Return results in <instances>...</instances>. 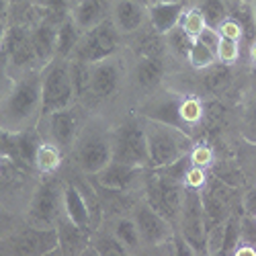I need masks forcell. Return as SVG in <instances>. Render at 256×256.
<instances>
[{"label": "cell", "instance_id": "obj_36", "mask_svg": "<svg viewBox=\"0 0 256 256\" xmlns=\"http://www.w3.org/2000/svg\"><path fill=\"white\" fill-rule=\"evenodd\" d=\"M224 238H226V222L209 226L207 228V236H205V254H209V256L222 254Z\"/></svg>", "mask_w": 256, "mask_h": 256}, {"label": "cell", "instance_id": "obj_50", "mask_svg": "<svg viewBox=\"0 0 256 256\" xmlns=\"http://www.w3.org/2000/svg\"><path fill=\"white\" fill-rule=\"evenodd\" d=\"M76 2H80V0H70V4H72V6H74Z\"/></svg>", "mask_w": 256, "mask_h": 256}, {"label": "cell", "instance_id": "obj_10", "mask_svg": "<svg viewBox=\"0 0 256 256\" xmlns=\"http://www.w3.org/2000/svg\"><path fill=\"white\" fill-rule=\"evenodd\" d=\"M60 246L58 230L33 228L23 224L0 240V254L10 256H46L56 254Z\"/></svg>", "mask_w": 256, "mask_h": 256}, {"label": "cell", "instance_id": "obj_25", "mask_svg": "<svg viewBox=\"0 0 256 256\" xmlns=\"http://www.w3.org/2000/svg\"><path fill=\"white\" fill-rule=\"evenodd\" d=\"M90 244H92V252L98 256H125L127 254L125 246L115 238V234L109 230L106 224H100L90 234Z\"/></svg>", "mask_w": 256, "mask_h": 256}, {"label": "cell", "instance_id": "obj_37", "mask_svg": "<svg viewBox=\"0 0 256 256\" xmlns=\"http://www.w3.org/2000/svg\"><path fill=\"white\" fill-rule=\"evenodd\" d=\"M238 242H240V213H232L226 220V238H224L222 254H234Z\"/></svg>", "mask_w": 256, "mask_h": 256}, {"label": "cell", "instance_id": "obj_30", "mask_svg": "<svg viewBox=\"0 0 256 256\" xmlns=\"http://www.w3.org/2000/svg\"><path fill=\"white\" fill-rule=\"evenodd\" d=\"M90 66L92 64L82 62V60H70V76H72V86L76 92V100L84 102L88 96L90 88Z\"/></svg>", "mask_w": 256, "mask_h": 256}, {"label": "cell", "instance_id": "obj_34", "mask_svg": "<svg viewBox=\"0 0 256 256\" xmlns=\"http://www.w3.org/2000/svg\"><path fill=\"white\" fill-rule=\"evenodd\" d=\"M216 56H218V62L228 64V66H236V64L242 60V56H244L242 41L220 35L218 46H216Z\"/></svg>", "mask_w": 256, "mask_h": 256}, {"label": "cell", "instance_id": "obj_3", "mask_svg": "<svg viewBox=\"0 0 256 256\" xmlns=\"http://www.w3.org/2000/svg\"><path fill=\"white\" fill-rule=\"evenodd\" d=\"M111 162H113L111 119L90 113L74 148L68 154L66 166H70L72 170L84 176H94Z\"/></svg>", "mask_w": 256, "mask_h": 256}, {"label": "cell", "instance_id": "obj_13", "mask_svg": "<svg viewBox=\"0 0 256 256\" xmlns=\"http://www.w3.org/2000/svg\"><path fill=\"white\" fill-rule=\"evenodd\" d=\"M176 232L182 240L195 250V254H205V236H207V222L201 203V190L184 186L182 207L176 220Z\"/></svg>", "mask_w": 256, "mask_h": 256}, {"label": "cell", "instance_id": "obj_26", "mask_svg": "<svg viewBox=\"0 0 256 256\" xmlns=\"http://www.w3.org/2000/svg\"><path fill=\"white\" fill-rule=\"evenodd\" d=\"M80 37H82V29L76 25V20L72 18V14H68L60 23V29H58V50H56V56L70 60L74 50H76V46H78Z\"/></svg>", "mask_w": 256, "mask_h": 256}, {"label": "cell", "instance_id": "obj_33", "mask_svg": "<svg viewBox=\"0 0 256 256\" xmlns=\"http://www.w3.org/2000/svg\"><path fill=\"white\" fill-rule=\"evenodd\" d=\"M238 134L244 142L256 144V96H250L242 106L240 121H238Z\"/></svg>", "mask_w": 256, "mask_h": 256}, {"label": "cell", "instance_id": "obj_42", "mask_svg": "<svg viewBox=\"0 0 256 256\" xmlns=\"http://www.w3.org/2000/svg\"><path fill=\"white\" fill-rule=\"evenodd\" d=\"M244 144H246V152H244L240 164L244 168L248 180L256 182V144H248V142H244Z\"/></svg>", "mask_w": 256, "mask_h": 256}, {"label": "cell", "instance_id": "obj_21", "mask_svg": "<svg viewBox=\"0 0 256 256\" xmlns=\"http://www.w3.org/2000/svg\"><path fill=\"white\" fill-rule=\"evenodd\" d=\"M113 0H80L70 10L72 18L82 31H88L104 20H111Z\"/></svg>", "mask_w": 256, "mask_h": 256}, {"label": "cell", "instance_id": "obj_16", "mask_svg": "<svg viewBox=\"0 0 256 256\" xmlns=\"http://www.w3.org/2000/svg\"><path fill=\"white\" fill-rule=\"evenodd\" d=\"M111 20L117 31L130 39L148 25V4L144 0H113Z\"/></svg>", "mask_w": 256, "mask_h": 256}, {"label": "cell", "instance_id": "obj_17", "mask_svg": "<svg viewBox=\"0 0 256 256\" xmlns=\"http://www.w3.org/2000/svg\"><path fill=\"white\" fill-rule=\"evenodd\" d=\"M60 23H62V20L46 16L44 12H41L39 20L31 27V44H33V50L37 54V60L41 64V68L48 66V64L56 58Z\"/></svg>", "mask_w": 256, "mask_h": 256}, {"label": "cell", "instance_id": "obj_1", "mask_svg": "<svg viewBox=\"0 0 256 256\" xmlns=\"http://www.w3.org/2000/svg\"><path fill=\"white\" fill-rule=\"evenodd\" d=\"M41 74L44 68H35L14 78L10 90L0 102V130L20 134L39 125L44 117Z\"/></svg>", "mask_w": 256, "mask_h": 256}, {"label": "cell", "instance_id": "obj_15", "mask_svg": "<svg viewBox=\"0 0 256 256\" xmlns=\"http://www.w3.org/2000/svg\"><path fill=\"white\" fill-rule=\"evenodd\" d=\"M148 168H138L121 162H111L104 166L98 174L90 176L94 186L100 193H130V195H142L144 180H146Z\"/></svg>", "mask_w": 256, "mask_h": 256}, {"label": "cell", "instance_id": "obj_2", "mask_svg": "<svg viewBox=\"0 0 256 256\" xmlns=\"http://www.w3.org/2000/svg\"><path fill=\"white\" fill-rule=\"evenodd\" d=\"M127 94L130 96V56L127 50L94 62L90 66V88L82 104L92 115L109 119V106Z\"/></svg>", "mask_w": 256, "mask_h": 256}, {"label": "cell", "instance_id": "obj_22", "mask_svg": "<svg viewBox=\"0 0 256 256\" xmlns=\"http://www.w3.org/2000/svg\"><path fill=\"white\" fill-rule=\"evenodd\" d=\"M102 224L109 226V230L115 234V238L125 246L127 254H144V242L132 213H119V216L113 218H104Z\"/></svg>", "mask_w": 256, "mask_h": 256}, {"label": "cell", "instance_id": "obj_12", "mask_svg": "<svg viewBox=\"0 0 256 256\" xmlns=\"http://www.w3.org/2000/svg\"><path fill=\"white\" fill-rule=\"evenodd\" d=\"M123 50H125V37L117 31L113 20H104V23H100L88 31H82V37L78 41L72 58L94 64L104 58H111Z\"/></svg>", "mask_w": 256, "mask_h": 256}, {"label": "cell", "instance_id": "obj_14", "mask_svg": "<svg viewBox=\"0 0 256 256\" xmlns=\"http://www.w3.org/2000/svg\"><path fill=\"white\" fill-rule=\"evenodd\" d=\"M2 52L6 56L8 68L12 76H20L29 70L41 68V64L37 60V54L31 44V27L18 25V23H8V31L2 44Z\"/></svg>", "mask_w": 256, "mask_h": 256}, {"label": "cell", "instance_id": "obj_28", "mask_svg": "<svg viewBox=\"0 0 256 256\" xmlns=\"http://www.w3.org/2000/svg\"><path fill=\"white\" fill-rule=\"evenodd\" d=\"M164 48L168 52V58H172L176 62H184L186 64V58H188V52H190V46H193V37H188L180 25H176L172 31H168L164 37Z\"/></svg>", "mask_w": 256, "mask_h": 256}, {"label": "cell", "instance_id": "obj_11", "mask_svg": "<svg viewBox=\"0 0 256 256\" xmlns=\"http://www.w3.org/2000/svg\"><path fill=\"white\" fill-rule=\"evenodd\" d=\"M41 92H44V115L78 102L70 76V60L56 56L48 66H44Z\"/></svg>", "mask_w": 256, "mask_h": 256}, {"label": "cell", "instance_id": "obj_9", "mask_svg": "<svg viewBox=\"0 0 256 256\" xmlns=\"http://www.w3.org/2000/svg\"><path fill=\"white\" fill-rule=\"evenodd\" d=\"M88 111L82 102H74L70 106H64V109L46 113L39 121V132L44 138L52 140L54 144H58L66 154H70V150L74 148L84 123L88 119Z\"/></svg>", "mask_w": 256, "mask_h": 256}, {"label": "cell", "instance_id": "obj_18", "mask_svg": "<svg viewBox=\"0 0 256 256\" xmlns=\"http://www.w3.org/2000/svg\"><path fill=\"white\" fill-rule=\"evenodd\" d=\"M56 230H58V236H60V246H58L56 254H90L92 252V244H90L92 232L78 228L66 216L60 220Z\"/></svg>", "mask_w": 256, "mask_h": 256}, {"label": "cell", "instance_id": "obj_29", "mask_svg": "<svg viewBox=\"0 0 256 256\" xmlns=\"http://www.w3.org/2000/svg\"><path fill=\"white\" fill-rule=\"evenodd\" d=\"M188 2L199 6L209 29L218 31V27L230 16V2L228 0H188Z\"/></svg>", "mask_w": 256, "mask_h": 256}, {"label": "cell", "instance_id": "obj_40", "mask_svg": "<svg viewBox=\"0 0 256 256\" xmlns=\"http://www.w3.org/2000/svg\"><path fill=\"white\" fill-rule=\"evenodd\" d=\"M240 209H242L244 216L256 218V182H252V184L242 188V193H240Z\"/></svg>", "mask_w": 256, "mask_h": 256}, {"label": "cell", "instance_id": "obj_47", "mask_svg": "<svg viewBox=\"0 0 256 256\" xmlns=\"http://www.w3.org/2000/svg\"><path fill=\"white\" fill-rule=\"evenodd\" d=\"M10 4H16V2H27V4H35V6H39L44 0H8Z\"/></svg>", "mask_w": 256, "mask_h": 256}, {"label": "cell", "instance_id": "obj_46", "mask_svg": "<svg viewBox=\"0 0 256 256\" xmlns=\"http://www.w3.org/2000/svg\"><path fill=\"white\" fill-rule=\"evenodd\" d=\"M6 31H8V18L0 16V50H2V44H4V37H6Z\"/></svg>", "mask_w": 256, "mask_h": 256}, {"label": "cell", "instance_id": "obj_32", "mask_svg": "<svg viewBox=\"0 0 256 256\" xmlns=\"http://www.w3.org/2000/svg\"><path fill=\"white\" fill-rule=\"evenodd\" d=\"M178 25L182 27V31H184L188 37H193V39L201 37V33L207 29V23H205L203 12L199 10L197 4L188 2V0H186V4H184V10H182V14H180V23H178Z\"/></svg>", "mask_w": 256, "mask_h": 256}, {"label": "cell", "instance_id": "obj_19", "mask_svg": "<svg viewBox=\"0 0 256 256\" xmlns=\"http://www.w3.org/2000/svg\"><path fill=\"white\" fill-rule=\"evenodd\" d=\"M68 162V154L62 150L58 144H54L52 140L41 136V142L35 150V158H33V170L39 176H54L60 174L64 166Z\"/></svg>", "mask_w": 256, "mask_h": 256}, {"label": "cell", "instance_id": "obj_49", "mask_svg": "<svg viewBox=\"0 0 256 256\" xmlns=\"http://www.w3.org/2000/svg\"><path fill=\"white\" fill-rule=\"evenodd\" d=\"M250 4H252V14H254V23H256V0H252Z\"/></svg>", "mask_w": 256, "mask_h": 256}, {"label": "cell", "instance_id": "obj_24", "mask_svg": "<svg viewBox=\"0 0 256 256\" xmlns=\"http://www.w3.org/2000/svg\"><path fill=\"white\" fill-rule=\"evenodd\" d=\"M178 123L188 134H197L205 121V98L197 92H178Z\"/></svg>", "mask_w": 256, "mask_h": 256}, {"label": "cell", "instance_id": "obj_38", "mask_svg": "<svg viewBox=\"0 0 256 256\" xmlns=\"http://www.w3.org/2000/svg\"><path fill=\"white\" fill-rule=\"evenodd\" d=\"M209 180V170H203V168H197L190 164L186 168V172L182 176V184L188 186V188H195V190H203L205 184Z\"/></svg>", "mask_w": 256, "mask_h": 256}, {"label": "cell", "instance_id": "obj_48", "mask_svg": "<svg viewBox=\"0 0 256 256\" xmlns=\"http://www.w3.org/2000/svg\"><path fill=\"white\" fill-rule=\"evenodd\" d=\"M156 2H174V0H146V4H156Z\"/></svg>", "mask_w": 256, "mask_h": 256}, {"label": "cell", "instance_id": "obj_52", "mask_svg": "<svg viewBox=\"0 0 256 256\" xmlns=\"http://www.w3.org/2000/svg\"><path fill=\"white\" fill-rule=\"evenodd\" d=\"M228 2H232V0H228Z\"/></svg>", "mask_w": 256, "mask_h": 256}, {"label": "cell", "instance_id": "obj_6", "mask_svg": "<svg viewBox=\"0 0 256 256\" xmlns=\"http://www.w3.org/2000/svg\"><path fill=\"white\" fill-rule=\"evenodd\" d=\"M64 178L62 172L54 176H41L33 188L23 211V222L33 228H58L60 220L64 218Z\"/></svg>", "mask_w": 256, "mask_h": 256}, {"label": "cell", "instance_id": "obj_31", "mask_svg": "<svg viewBox=\"0 0 256 256\" xmlns=\"http://www.w3.org/2000/svg\"><path fill=\"white\" fill-rule=\"evenodd\" d=\"M188 162L197 168L211 170L213 164L218 162V150L213 148V144L209 140L195 138L193 146H190V150H188Z\"/></svg>", "mask_w": 256, "mask_h": 256}, {"label": "cell", "instance_id": "obj_27", "mask_svg": "<svg viewBox=\"0 0 256 256\" xmlns=\"http://www.w3.org/2000/svg\"><path fill=\"white\" fill-rule=\"evenodd\" d=\"M216 62H218L216 46H211L209 41H205L203 37L193 39V46H190V52H188V58H186V66L193 72H199V70H205V68L213 66Z\"/></svg>", "mask_w": 256, "mask_h": 256}, {"label": "cell", "instance_id": "obj_41", "mask_svg": "<svg viewBox=\"0 0 256 256\" xmlns=\"http://www.w3.org/2000/svg\"><path fill=\"white\" fill-rule=\"evenodd\" d=\"M12 82H14V76H12L10 68H8V62H6L4 52L0 50V102H2V98H4L6 92L10 90Z\"/></svg>", "mask_w": 256, "mask_h": 256}, {"label": "cell", "instance_id": "obj_51", "mask_svg": "<svg viewBox=\"0 0 256 256\" xmlns=\"http://www.w3.org/2000/svg\"><path fill=\"white\" fill-rule=\"evenodd\" d=\"M246 2H252V0H246Z\"/></svg>", "mask_w": 256, "mask_h": 256}, {"label": "cell", "instance_id": "obj_39", "mask_svg": "<svg viewBox=\"0 0 256 256\" xmlns=\"http://www.w3.org/2000/svg\"><path fill=\"white\" fill-rule=\"evenodd\" d=\"M218 33L222 35V37H230V39H238V41H242V46H244V27H242V23L236 18V16H228L224 23L218 27Z\"/></svg>", "mask_w": 256, "mask_h": 256}, {"label": "cell", "instance_id": "obj_4", "mask_svg": "<svg viewBox=\"0 0 256 256\" xmlns=\"http://www.w3.org/2000/svg\"><path fill=\"white\" fill-rule=\"evenodd\" d=\"M144 130L150 168H166L178 162L180 158L188 156L190 146L195 142V136L182 130V127L152 117H144Z\"/></svg>", "mask_w": 256, "mask_h": 256}, {"label": "cell", "instance_id": "obj_5", "mask_svg": "<svg viewBox=\"0 0 256 256\" xmlns=\"http://www.w3.org/2000/svg\"><path fill=\"white\" fill-rule=\"evenodd\" d=\"M113 160L138 168H150L144 117L134 109L125 111L111 121Z\"/></svg>", "mask_w": 256, "mask_h": 256}, {"label": "cell", "instance_id": "obj_35", "mask_svg": "<svg viewBox=\"0 0 256 256\" xmlns=\"http://www.w3.org/2000/svg\"><path fill=\"white\" fill-rule=\"evenodd\" d=\"M25 222H23V213L14 211L12 207H8L6 203L0 201V240L8 234H12L16 228H20Z\"/></svg>", "mask_w": 256, "mask_h": 256}, {"label": "cell", "instance_id": "obj_23", "mask_svg": "<svg viewBox=\"0 0 256 256\" xmlns=\"http://www.w3.org/2000/svg\"><path fill=\"white\" fill-rule=\"evenodd\" d=\"M186 0H174V2H156L148 4V23L158 35H166L180 23V14L184 10Z\"/></svg>", "mask_w": 256, "mask_h": 256}, {"label": "cell", "instance_id": "obj_8", "mask_svg": "<svg viewBox=\"0 0 256 256\" xmlns=\"http://www.w3.org/2000/svg\"><path fill=\"white\" fill-rule=\"evenodd\" d=\"M130 213L138 224L144 242V254H170V242L176 236V226L168 218H164L160 211H156L144 197L136 201Z\"/></svg>", "mask_w": 256, "mask_h": 256}, {"label": "cell", "instance_id": "obj_45", "mask_svg": "<svg viewBox=\"0 0 256 256\" xmlns=\"http://www.w3.org/2000/svg\"><path fill=\"white\" fill-rule=\"evenodd\" d=\"M248 92H250V96H256V66L250 68V76H248Z\"/></svg>", "mask_w": 256, "mask_h": 256}, {"label": "cell", "instance_id": "obj_44", "mask_svg": "<svg viewBox=\"0 0 256 256\" xmlns=\"http://www.w3.org/2000/svg\"><path fill=\"white\" fill-rule=\"evenodd\" d=\"M244 56H246V60H248V66H250V68H254V66H256V37H254V39L250 41V44L246 46Z\"/></svg>", "mask_w": 256, "mask_h": 256}, {"label": "cell", "instance_id": "obj_43", "mask_svg": "<svg viewBox=\"0 0 256 256\" xmlns=\"http://www.w3.org/2000/svg\"><path fill=\"white\" fill-rule=\"evenodd\" d=\"M234 256H256V244L252 242H246V240H240L236 250H234Z\"/></svg>", "mask_w": 256, "mask_h": 256}, {"label": "cell", "instance_id": "obj_20", "mask_svg": "<svg viewBox=\"0 0 256 256\" xmlns=\"http://www.w3.org/2000/svg\"><path fill=\"white\" fill-rule=\"evenodd\" d=\"M199 84L211 98H224L234 86V66L216 62L213 66L199 70Z\"/></svg>", "mask_w": 256, "mask_h": 256}, {"label": "cell", "instance_id": "obj_7", "mask_svg": "<svg viewBox=\"0 0 256 256\" xmlns=\"http://www.w3.org/2000/svg\"><path fill=\"white\" fill-rule=\"evenodd\" d=\"M142 197L176 226L184 197V184L180 178L168 174L162 168H148Z\"/></svg>", "mask_w": 256, "mask_h": 256}]
</instances>
